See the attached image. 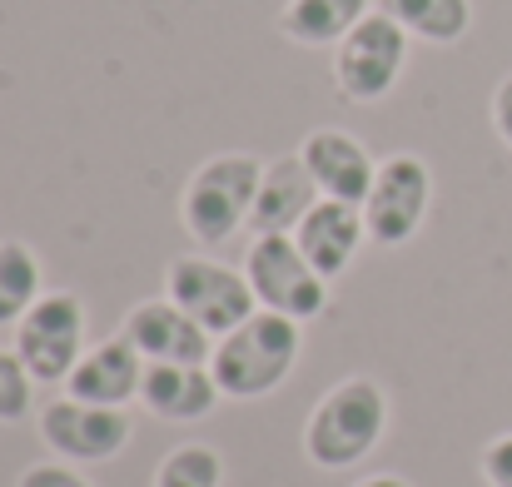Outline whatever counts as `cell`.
<instances>
[{
    "label": "cell",
    "mask_w": 512,
    "mask_h": 487,
    "mask_svg": "<svg viewBox=\"0 0 512 487\" xmlns=\"http://www.w3.org/2000/svg\"><path fill=\"white\" fill-rule=\"evenodd\" d=\"M299 348H304V333H299L294 319H284V314H274V309H259V314H249L234 333L214 338L209 373H214V383H219L224 398L249 403V398L274 393V388L294 373Z\"/></svg>",
    "instance_id": "cell-1"
},
{
    "label": "cell",
    "mask_w": 512,
    "mask_h": 487,
    "mask_svg": "<svg viewBox=\"0 0 512 487\" xmlns=\"http://www.w3.org/2000/svg\"><path fill=\"white\" fill-rule=\"evenodd\" d=\"M259 179H264V164L254 155H214L199 164L179 199V219H184L189 239L204 249L229 244L254 214Z\"/></svg>",
    "instance_id": "cell-2"
},
{
    "label": "cell",
    "mask_w": 512,
    "mask_h": 487,
    "mask_svg": "<svg viewBox=\"0 0 512 487\" xmlns=\"http://www.w3.org/2000/svg\"><path fill=\"white\" fill-rule=\"evenodd\" d=\"M388 428V398L373 378H343L339 388H329L304 428V453L319 468H353L358 458H368L378 448Z\"/></svg>",
    "instance_id": "cell-3"
},
{
    "label": "cell",
    "mask_w": 512,
    "mask_h": 487,
    "mask_svg": "<svg viewBox=\"0 0 512 487\" xmlns=\"http://www.w3.org/2000/svg\"><path fill=\"white\" fill-rule=\"evenodd\" d=\"M408 45L413 35L378 5L368 10L339 45H334V85L353 105H378L393 95V85L408 70Z\"/></svg>",
    "instance_id": "cell-4"
},
{
    "label": "cell",
    "mask_w": 512,
    "mask_h": 487,
    "mask_svg": "<svg viewBox=\"0 0 512 487\" xmlns=\"http://www.w3.org/2000/svg\"><path fill=\"white\" fill-rule=\"evenodd\" d=\"M244 274L259 309H274L294 324H309L329 309V279L304 259L294 234H254L244 254Z\"/></svg>",
    "instance_id": "cell-5"
},
{
    "label": "cell",
    "mask_w": 512,
    "mask_h": 487,
    "mask_svg": "<svg viewBox=\"0 0 512 487\" xmlns=\"http://www.w3.org/2000/svg\"><path fill=\"white\" fill-rule=\"evenodd\" d=\"M165 299H174L209 338H224L244 324L249 314H259V299L249 289L244 269H229L209 254H184L165 269Z\"/></svg>",
    "instance_id": "cell-6"
},
{
    "label": "cell",
    "mask_w": 512,
    "mask_h": 487,
    "mask_svg": "<svg viewBox=\"0 0 512 487\" xmlns=\"http://www.w3.org/2000/svg\"><path fill=\"white\" fill-rule=\"evenodd\" d=\"M15 353L35 383H65L85 358V304L70 289L40 294V304L15 324Z\"/></svg>",
    "instance_id": "cell-7"
},
{
    "label": "cell",
    "mask_w": 512,
    "mask_h": 487,
    "mask_svg": "<svg viewBox=\"0 0 512 487\" xmlns=\"http://www.w3.org/2000/svg\"><path fill=\"white\" fill-rule=\"evenodd\" d=\"M428 204H433V174L418 155H388L378 164V179L363 199V224H368V239L378 249H398L408 244L423 219H428Z\"/></svg>",
    "instance_id": "cell-8"
},
{
    "label": "cell",
    "mask_w": 512,
    "mask_h": 487,
    "mask_svg": "<svg viewBox=\"0 0 512 487\" xmlns=\"http://www.w3.org/2000/svg\"><path fill=\"white\" fill-rule=\"evenodd\" d=\"M40 438L50 453H60L70 463H110L130 448V413L95 408V403H80L65 393L40 413Z\"/></svg>",
    "instance_id": "cell-9"
},
{
    "label": "cell",
    "mask_w": 512,
    "mask_h": 487,
    "mask_svg": "<svg viewBox=\"0 0 512 487\" xmlns=\"http://www.w3.org/2000/svg\"><path fill=\"white\" fill-rule=\"evenodd\" d=\"M120 333L140 348L145 363H209L214 343L174 299H145L125 314Z\"/></svg>",
    "instance_id": "cell-10"
},
{
    "label": "cell",
    "mask_w": 512,
    "mask_h": 487,
    "mask_svg": "<svg viewBox=\"0 0 512 487\" xmlns=\"http://www.w3.org/2000/svg\"><path fill=\"white\" fill-rule=\"evenodd\" d=\"M145 368H150V363L140 358V348H135L125 333H115V338L85 348V358H80L75 373L65 378V393L80 398V403H95V408H125L130 398H140Z\"/></svg>",
    "instance_id": "cell-11"
},
{
    "label": "cell",
    "mask_w": 512,
    "mask_h": 487,
    "mask_svg": "<svg viewBox=\"0 0 512 487\" xmlns=\"http://www.w3.org/2000/svg\"><path fill=\"white\" fill-rule=\"evenodd\" d=\"M299 155L309 164L314 184L324 189V199H343V204L363 209V199H368V189L378 179V164L363 150L358 135H348V130H314L299 145Z\"/></svg>",
    "instance_id": "cell-12"
},
{
    "label": "cell",
    "mask_w": 512,
    "mask_h": 487,
    "mask_svg": "<svg viewBox=\"0 0 512 487\" xmlns=\"http://www.w3.org/2000/svg\"><path fill=\"white\" fill-rule=\"evenodd\" d=\"M319 199H324V189L314 184L304 155L269 160L264 164V179H259V199H254L249 229L254 234H294Z\"/></svg>",
    "instance_id": "cell-13"
},
{
    "label": "cell",
    "mask_w": 512,
    "mask_h": 487,
    "mask_svg": "<svg viewBox=\"0 0 512 487\" xmlns=\"http://www.w3.org/2000/svg\"><path fill=\"white\" fill-rule=\"evenodd\" d=\"M363 239H368L363 209H358V204H343V199H319V204L309 209V219L294 229V244L304 249V259H309L329 284L353 264V254H358Z\"/></svg>",
    "instance_id": "cell-14"
},
{
    "label": "cell",
    "mask_w": 512,
    "mask_h": 487,
    "mask_svg": "<svg viewBox=\"0 0 512 487\" xmlns=\"http://www.w3.org/2000/svg\"><path fill=\"white\" fill-rule=\"evenodd\" d=\"M219 398L224 393H219L209 363H150L145 368L140 403L165 423H199L219 408Z\"/></svg>",
    "instance_id": "cell-15"
},
{
    "label": "cell",
    "mask_w": 512,
    "mask_h": 487,
    "mask_svg": "<svg viewBox=\"0 0 512 487\" xmlns=\"http://www.w3.org/2000/svg\"><path fill=\"white\" fill-rule=\"evenodd\" d=\"M368 10H373V0H289L279 10V30L294 45L329 50V45H339Z\"/></svg>",
    "instance_id": "cell-16"
},
{
    "label": "cell",
    "mask_w": 512,
    "mask_h": 487,
    "mask_svg": "<svg viewBox=\"0 0 512 487\" xmlns=\"http://www.w3.org/2000/svg\"><path fill=\"white\" fill-rule=\"evenodd\" d=\"M383 10L428 45H458L473 25V0H383Z\"/></svg>",
    "instance_id": "cell-17"
},
{
    "label": "cell",
    "mask_w": 512,
    "mask_h": 487,
    "mask_svg": "<svg viewBox=\"0 0 512 487\" xmlns=\"http://www.w3.org/2000/svg\"><path fill=\"white\" fill-rule=\"evenodd\" d=\"M45 294V274L30 244L5 239L0 244V328H15Z\"/></svg>",
    "instance_id": "cell-18"
},
{
    "label": "cell",
    "mask_w": 512,
    "mask_h": 487,
    "mask_svg": "<svg viewBox=\"0 0 512 487\" xmlns=\"http://www.w3.org/2000/svg\"><path fill=\"white\" fill-rule=\"evenodd\" d=\"M224 483V458L209 443H184L160 463L155 487H219Z\"/></svg>",
    "instance_id": "cell-19"
},
{
    "label": "cell",
    "mask_w": 512,
    "mask_h": 487,
    "mask_svg": "<svg viewBox=\"0 0 512 487\" xmlns=\"http://www.w3.org/2000/svg\"><path fill=\"white\" fill-rule=\"evenodd\" d=\"M35 403V378L15 348H0V423H20Z\"/></svg>",
    "instance_id": "cell-20"
},
{
    "label": "cell",
    "mask_w": 512,
    "mask_h": 487,
    "mask_svg": "<svg viewBox=\"0 0 512 487\" xmlns=\"http://www.w3.org/2000/svg\"><path fill=\"white\" fill-rule=\"evenodd\" d=\"M483 478L493 487H512V433L493 438V443L483 448Z\"/></svg>",
    "instance_id": "cell-21"
},
{
    "label": "cell",
    "mask_w": 512,
    "mask_h": 487,
    "mask_svg": "<svg viewBox=\"0 0 512 487\" xmlns=\"http://www.w3.org/2000/svg\"><path fill=\"white\" fill-rule=\"evenodd\" d=\"M15 487H90V483H85L75 468H65V463H35V468L20 473Z\"/></svg>",
    "instance_id": "cell-22"
},
{
    "label": "cell",
    "mask_w": 512,
    "mask_h": 487,
    "mask_svg": "<svg viewBox=\"0 0 512 487\" xmlns=\"http://www.w3.org/2000/svg\"><path fill=\"white\" fill-rule=\"evenodd\" d=\"M493 130H498V140L512 150V75H503L498 90H493Z\"/></svg>",
    "instance_id": "cell-23"
},
{
    "label": "cell",
    "mask_w": 512,
    "mask_h": 487,
    "mask_svg": "<svg viewBox=\"0 0 512 487\" xmlns=\"http://www.w3.org/2000/svg\"><path fill=\"white\" fill-rule=\"evenodd\" d=\"M353 487H408V483H403V478H388V473H383V478H363V483H353Z\"/></svg>",
    "instance_id": "cell-24"
}]
</instances>
